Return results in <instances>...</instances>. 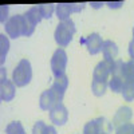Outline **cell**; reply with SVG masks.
Returning <instances> with one entry per match:
<instances>
[{"instance_id": "1", "label": "cell", "mask_w": 134, "mask_h": 134, "mask_svg": "<svg viewBox=\"0 0 134 134\" xmlns=\"http://www.w3.org/2000/svg\"><path fill=\"white\" fill-rule=\"evenodd\" d=\"M75 32H76V28H75V24L71 19L60 21L57 26V30H55V34H54L55 42H57L60 47L69 46L70 42L72 40V36H74Z\"/></svg>"}, {"instance_id": "2", "label": "cell", "mask_w": 134, "mask_h": 134, "mask_svg": "<svg viewBox=\"0 0 134 134\" xmlns=\"http://www.w3.org/2000/svg\"><path fill=\"white\" fill-rule=\"evenodd\" d=\"M32 79V69H31V63L27 59H21L19 64L16 66V69L14 70L12 74V82L18 87H23L28 85Z\"/></svg>"}, {"instance_id": "3", "label": "cell", "mask_w": 134, "mask_h": 134, "mask_svg": "<svg viewBox=\"0 0 134 134\" xmlns=\"http://www.w3.org/2000/svg\"><path fill=\"white\" fill-rule=\"evenodd\" d=\"M122 95H124V98L127 102L134 99V62L133 60L125 62V66H124V88H122Z\"/></svg>"}, {"instance_id": "4", "label": "cell", "mask_w": 134, "mask_h": 134, "mask_svg": "<svg viewBox=\"0 0 134 134\" xmlns=\"http://www.w3.org/2000/svg\"><path fill=\"white\" fill-rule=\"evenodd\" d=\"M124 60H114L113 70H111V78L109 79V87L113 93H122L124 88Z\"/></svg>"}, {"instance_id": "5", "label": "cell", "mask_w": 134, "mask_h": 134, "mask_svg": "<svg viewBox=\"0 0 134 134\" xmlns=\"http://www.w3.org/2000/svg\"><path fill=\"white\" fill-rule=\"evenodd\" d=\"M66 66H67V54L63 48H58L51 58V70H52L55 78L64 75Z\"/></svg>"}, {"instance_id": "6", "label": "cell", "mask_w": 134, "mask_h": 134, "mask_svg": "<svg viewBox=\"0 0 134 134\" xmlns=\"http://www.w3.org/2000/svg\"><path fill=\"white\" fill-rule=\"evenodd\" d=\"M15 97V83L5 78V70L2 69V81H0V98L2 100L9 102Z\"/></svg>"}, {"instance_id": "7", "label": "cell", "mask_w": 134, "mask_h": 134, "mask_svg": "<svg viewBox=\"0 0 134 134\" xmlns=\"http://www.w3.org/2000/svg\"><path fill=\"white\" fill-rule=\"evenodd\" d=\"M81 44L87 47V51L90 52L91 55H95L98 52L102 51V44H103V40L102 38L99 36V34H91V35H88L87 38H82L79 40Z\"/></svg>"}, {"instance_id": "8", "label": "cell", "mask_w": 134, "mask_h": 134, "mask_svg": "<svg viewBox=\"0 0 134 134\" xmlns=\"http://www.w3.org/2000/svg\"><path fill=\"white\" fill-rule=\"evenodd\" d=\"M113 64L114 62H110V60L99 62L93 71V79L109 82V75L111 74V70H113Z\"/></svg>"}, {"instance_id": "9", "label": "cell", "mask_w": 134, "mask_h": 134, "mask_svg": "<svg viewBox=\"0 0 134 134\" xmlns=\"http://www.w3.org/2000/svg\"><path fill=\"white\" fill-rule=\"evenodd\" d=\"M5 31L9 38L16 39L23 35V26H21V15H15L5 23Z\"/></svg>"}, {"instance_id": "10", "label": "cell", "mask_w": 134, "mask_h": 134, "mask_svg": "<svg viewBox=\"0 0 134 134\" xmlns=\"http://www.w3.org/2000/svg\"><path fill=\"white\" fill-rule=\"evenodd\" d=\"M50 119L54 125H58V126H62L66 124L67 119H69V113H67V109L64 107L63 103L54 106L50 110Z\"/></svg>"}, {"instance_id": "11", "label": "cell", "mask_w": 134, "mask_h": 134, "mask_svg": "<svg viewBox=\"0 0 134 134\" xmlns=\"http://www.w3.org/2000/svg\"><path fill=\"white\" fill-rule=\"evenodd\" d=\"M67 86H69V78H67L66 74L59 76V78H55V82L51 86V91L54 93L55 97H57L59 103H62V100H63L64 93L67 90Z\"/></svg>"}, {"instance_id": "12", "label": "cell", "mask_w": 134, "mask_h": 134, "mask_svg": "<svg viewBox=\"0 0 134 134\" xmlns=\"http://www.w3.org/2000/svg\"><path fill=\"white\" fill-rule=\"evenodd\" d=\"M131 117H133L131 109L127 107V106H124V107H121L117 113H115V115H114V118H113V122H111V125H113V127L117 129V127H119V126H122V125L129 124V121L131 119Z\"/></svg>"}, {"instance_id": "13", "label": "cell", "mask_w": 134, "mask_h": 134, "mask_svg": "<svg viewBox=\"0 0 134 134\" xmlns=\"http://www.w3.org/2000/svg\"><path fill=\"white\" fill-rule=\"evenodd\" d=\"M57 105H59V102H58L57 97L54 95V93L51 91V88L42 93L40 99H39V106H40L42 110H51Z\"/></svg>"}, {"instance_id": "14", "label": "cell", "mask_w": 134, "mask_h": 134, "mask_svg": "<svg viewBox=\"0 0 134 134\" xmlns=\"http://www.w3.org/2000/svg\"><path fill=\"white\" fill-rule=\"evenodd\" d=\"M102 54H103L105 60L114 62V59L117 58V55H118L117 44L113 40H105L103 44H102Z\"/></svg>"}, {"instance_id": "15", "label": "cell", "mask_w": 134, "mask_h": 134, "mask_svg": "<svg viewBox=\"0 0 134 134\" xmlns=\"http://www.w3.org/2000/svg\"><path fill=\"white\" fill-rule=\"evenodd\" d=\"M57 16L60 21H64L67 19H70V14H72L71 9V3H60L57 4Z\"/></svg>"}, {"instance_id": "16", "label": "cell", "mask_w": 134, "mask_h": 134, "mask_svg": "<svg viewBox=\"0 0 134 134\" xmlns=\"http://www.w3.org/2000/svg\"><path fill=\"white\" fill-rule=\"evenodd\" d=\"M107 86H109V82L95 81V79H93V82H91V90H93L94 95H97V97H102V95L106 93Z\"/></svg>"}, {"instance_id": "17", "label": "cell", "mask_w": 134, "mask_h": 134, "mask_svg": "<svg viewBox=\"0 0 134 134\" xmlns=\"http://www.w3.org/2000/svg\"><path fill=\"white\" fill-rule=\"evenodd\" d=\"M97 121V126H98V133L99 134H110L111 130H113V125L110 122L106 121V118L99 117L95 119Z\"/></svg>"}, {"instance_id": "18", "label": "cell", "mask_w": 134, "mask_h": 134, "mask_svg": "<svg viewBox=\"0 0 134 134\" xmlns=\"http://www.w3.org/2000/svg\"><path fill=\"white\" fill-rule=\"evenodd\" d=\"M21 26H23V36H31L35 31V24L27 18V15H21Z\"/></svg>"}, {"instance_id": "19", "label": "cell", "mask_w": 134, "mask_h": 134, "mask_svg": "<svg viewBox=\"0 0 134 134\" xmlns=\"http://www.w3.org/2000/svg\"><path fill=\"white\" fill-rule=\"evenodd\" d=\"M8 48H9L8 38L4 35V34H2V35H0V63H4L7 52H8Z\"/></svg>"}, {"instance_id": "20", "label": "cell", "mask_w": 134, "mask_h": 134, "mask_svg": "<svg viewBox=\"0 0 134 134\" xmlns=\"http://www.w3.org/2000/svg\"><path fill=\"white\" fill-rule=\"evenodd\" d=\"M26 15H27V18H28L35 26L43 19V16H42V14H40V11H39L38 7H31L27 12H26Z\"/></svg>"}, {"instance_id": "21", "label": "cell", "mask_w": 134, "mask_h": 134, "mask_svg": "<svg viewBox=\"0 0 134 134\" xmlns=\"http://www.w3.org/2000/svg\"><path fill=\"white\" fill-rule=\"evenodd\" d=\"M5 134H26L24 127L20 122H11V124L5 127Z\"/></svg>"}, {"instance_id": "22", "label": "cell", "mask_w": 134, "mask_h": 134, "mask_svg": "<svg viewBox=\"0 0 134 134\" xmlns=\"http://www.w3.org/2000/svg\"><path fill=\"white\" fill-rule=\"evenodd\" d=\"M38 8L40 11L43 19H50L54 14V9H57L54 4H40V5H38Z\"/></svg>"}, {"instance_id": "23", "label": "cell", "mask_w": 134, "mask_h": 134, "mask_svg": "<svg viewBox=\"0 0 134 134\" xmlns=\"http://www.w3.org/2000/svg\"><path fill=\"white\" fill-rule=\"evenodd\" d=\"M83 134H99L98 133V126H97V121H90L85 125Z\"/></svg>"}, {"instance_id": "24", "label": "cell", "mask_w": 134, "mask_h": 134, "mask_svg": "<svg viewBox=\"0 0 134 134\" xmlns=\"http://www.w3.org/2000/svg\"><path fill=\"white\" fill-rule=\"evenodd\" d=\"M46 129H47V125L43 121H38L32 127V134H46Z\"/></svg>"}, {"instance_id": "25", "label": "cell", "mask_w": 134, "mask_h": 134, "mask_svg": "<svg viewBox=\"0 0 134 134\" xmlns=\"http://www.w3.org/2000/svg\"><path fill=\"white\" fill-rule=\"evenodd\" d=\"M115 134H134V125L133 124L122 125V126L117 127V133Z\"/></svg>"}, {"instance_id": "26", "label": "cell", "mask_w": 134, "mask_h": 134, "mask_svg": "<svg viewBox=\"0 0 134 134\" xmlns=\"http://www.w3.org/2000/svg\"><path fill=\"white\" fill-rule=\"evenodd\" d=\"M0 9H2V16H0V21H2V23L3 24H5L7 23V15H8V7L7 5H2V8H0Z\"/></svg>"}, {"instance_id": "27", "label": "cell", "mask_w": 134, "mask_h": 134, "mask_svg": "<svg viewBox=\"0 0 134 134\" xmlns=\"http://www.w3.org/2000/svg\"><path fill=\"white\" fill-rule=\"evenodd\" d=\"M83 8H85V3H81V4H78V3H71V9H72V12H81Z\"/></svg>"}, {"instance_id": "28", "label": "cell", "mask_w": 134, "mask_h": 134, "mask_svg": "<svg viewBox=\"0 0 134 134\" xmlns=\"http://www.w3.org/2000/svg\"><path fill=\"white\" fill-rule=\"evenodd\" d=\"M110 8H119L121 5H124V2H117V3H113V2H107L106 3Z\"/></svg>"}, {"instance_id": "29", "label": "cell", "mask_w": 134, "mask_h": 134, "mask_svg": "<svg viewBox=\"0 0 134 134\" xmlns=\"http://www.w3.org/2000/svg\"><path fill=\"white\" fill-rule=\"evenodd\" d=\"M129 54H130L131 60L134 62V40H131L130 44H129Z\"/></svg>"}, {"instance_id": "30", "label": "cell", "mask_w": 134, "mask_h": 134, "mask_svg": "<svg viewBox=\"0 0 134 134\" xmlns=\"http://www.w3.org/2000/svg\"><path fill=\"white\" fill-rule=\"evenodd\" d=\"M46 134H57V130H55V127H54L52 125H50V126H47V129H46Z\"/></svg>"}, {"instance_id": "31", "label": "cell", "mask_w": 134, "mask_h": 134, "mask_svg": "<svg viewBox=\"0 0 134 134\" xmlns=\"http://www.w3.org/2000/svg\"><path fill=\"white\" fill-rule=\"evenodd\" d=\"M91 5H93L94 8H98V7L102 5V3H91Z\"/></svg>"}, {"instance_id": "32", "label": "cell", "mask_w": 134, "mask_h": 134, "mask_svg": "<svg viewBox=\"0 0 134 134\" xmlns=\"http://www.w3.org/2000/svg\"><path fill=\"white\" fill-rule=\"evenodd\" d=\"M133 38H134V28H133ZM134 40V39H133Z\"/></svg>"}]
</instances>
